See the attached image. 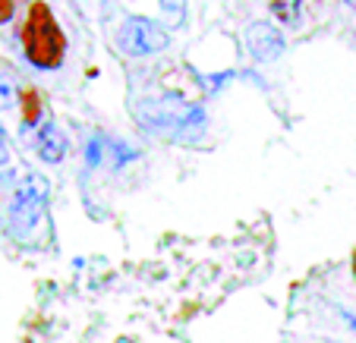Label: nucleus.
Listing matches in <instances>:
<instances>
[{
    "instance_id": "obj_1",
    "label": "nucleus",
    "mask_w": 356,
    "mask_h": 343,
    "mask_svg": "<svg viewBox=\"0 0 356 343\" xmlns=\"http://www.w3.org/2000/svg\"><path fill=\"white\" fill-rule=\"evenodd\" d=\"M136 120L158 135L189 139L205 129V110L193 101H183L180 94H152L136 104Z\"/></svg>"
},
{
    "instance_id": "obj_2",
    "label": "nucleus",
    "mask_w": 356,
    "mask_h": 343,
    "mask_svg": "<svg viewBox=\"0 0 356 343\" xmlns=\"http://www.w3.org/2000/svg\"><path fill=\"white\" fill-rule=\"evenodd\" d=\"M47 230V183L44 176L29 174L10 202V233L19 242H38Z\"/></svg>"
},
{
    "instance_id": "obj_3",
    "label": "nucleus",
    "mask_w": 356,
    "mask_h": 343,
    "mask_svg": "<svg viewBox=\"0 0 356 343\" xmlns=\"http://www.w3.org/2000/svg\"><path fill=\"white\" fill-rule=\"evenodd\" d=\"M22 44H26V57L41 69H51L60 63L63 57V38L57 32L54 16L47 13L44 3H35L29 22L22 28Z\"/></svg>"
},
{
    "instance_id": "obj_4",
    "label": "nucleus",
    "mask_w": 356,
    "mask_h": 343,
    "mask_svg": "<svg viewBox=\"0 0 356 343\" xmlns=\"http://www.w3.org/2000/svg\"><path fill=\"white\" fill-rule=\"evenodd\" d=\"M170 44V35L161 22H152L145 16H129L117 28V47L127 57H152Z\"/></svg>"
},
{
    "instance_id": "obj_5",
    "label": "nucleus",
    "mask_w": 356,
    "mask_h": 343,
    "mask_svg": "<svg viewBox=\"0 0 356 343\" xmlns=\"http://www.w3.org/2000/svg\"><path fill=\"white\" fill-rule=\"evenodd\" d=\"M246 47L256 60L271 63L284 54V35L268 22H252V26H246Z\"/></svg>"
},
{
    "instance_id": "obj_6",
    "label": "nucleus",
    "mask_w": 356,
    "mask_h": 343,
    "mask_svg": "<svg viewBox=\"0 0 356 343\" xmlns=\"http://www.w3.org/2000/svg\"><path fill=\"white\" fill-rule=\"evenodd\" d=\"M35 149H38L41 161L60 164L67 155V135L57 129V123H41V129L35 133Z\"/></svg>"
},
{
    "instance_id": "obj_7",
    "label": "nucleus",
    "mask_w": 356,
    "mask_h": 343,
    "mask_svg": "<svg viewBox=\"0 0 356 343\" xmlns=\"http://www.w3.org/2000/svg\"><path fill=\"white\" fill-rule=\"evenodd\" d=\"M271 16L277 26H296L300 22V0H271Z\"/></svg>"
},
{
    "instance_id": "obj_8",
    "label": "nucleus",
    "mask_w": 356,
    "mask_h": 343,
    "mask_svg": "<svg viewBox=\"0 0 356 343\" xmlns=\"http://www.w3.org/2000/svg\"><path fill=\"white\" fill-rule=\"evenodd\" d=\"M161 3V16L168 26H183L186 19V0H158Z\"/></svg>"
},
{
    "instance_id": "obj_9",
    "label": "nucleus",
    "mask_w": 356,
    "mask_h": 343,
    "mask_svg": "<svg viewBox=\"0 0 356 343\" xmlns=\"http://www.w3.org/2000/svg\"><path fill=\"white\" fill-rule=\"evenodd\" d=\"M13 104H16V88H13V82L0 79V110H10Z\"/></svg>"
},
{
    "instance_id": "obj_10",
    "label": "nucleus",
    "mask_w": 356,
    "mask_h": 343,
    "mask_svg": "<svg viewBox=\"0 0 356 343\" xmlns=\"http://www.w3.org/2000/svg\"><path fill=\"white\" fill-rule=\"evenodd\" d=\"M101 158H104V142H101V135H95L88 145V164H101Z\"/></svg>"
},
{
    "instance_id": "obj_11",
    "label": "nucleus",
    "mask_w": 356,
    "mask_h": 343,
    "mask_svg": "<svg viewBox=\"0 0 356 343\" xmlns=\"http://www.w3.org/2000/svg\"><path fill=\"white\" fill-rule=\"evenodd\" d=\"M13 19V3L10 0H0V22H10Z\"/></svg>"
},
{
    "instance_id": "obj_12",
    "label": "nucleus",
    "mask_w": 356,
    "mask_h": 343,
    "mask_svg": "<svg viewBox=\"0 0 356 343\" xmlns=\"http://www.w3.org/2000/svg\"><path fill=\"white\" fill-rule=\"evenodd\" d=\"M7 158H10V145H7V135H3V129H0V167L7 164Z\"/></svg>"
},
{
    "instance_id": "obj_13",
    "label": "nucleus",
    "mask_w": 356,
    "mask_h": 343,
    "mask_svg": "<svg viewBox=\"0 0 356 343\" xmlns=\"http://www.w3.org/2000/svg\"><path fill=\"white\" fill-rule=\"evenodd\" d=\"M347 7H356V0H347Z\"/></svg>"
},
{
    "instance_id": "obj_14",
    "label": "nucleus",
    "mask_w": 356,
    "mask_h": 343,
    "mask_svg": "<svg viewBox=\"0 0 356 343\" xmlns=\"http://www.w3.org/2000/svg\"><path fill=\"white\" fill-rule=\"evenodd\" d=\"M347 321H350V324H353V328H356V318H347Z\"/></svg>"
},
{
    "instance_id": "obj_15",
    "label": "nucleus",
    "mask_w": 356,
    "mask_h": 343,
    "mask_svg": "<svg viewBox=\"0 0 356 343\" xmlns=\"http://www.w3.org/2000/svg\"><path fill=\"white\" fill-rule=\"evenodd\" d=\"M353 271H356V258H353Z\"/></svg>"
}]
</instances>
